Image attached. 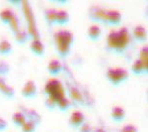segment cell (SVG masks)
<instances>
[{
    "instance_id": "cell-1",
    "label": "cell",
    "mask_w": 148,
    "mask_h": 132,
    "mask_svg": "<svg viewBox=\"0 0 148 132\" xmlns=\"http://www.w3.org/2000/svg\"><path fill=\"white\" fill-rule=\"evenodd\" d=\"M130 42L128 29L121 27L120 30H113L109 33L106 40V47L110 52L123 54L127 49Z\"/></svg>"
},
{
    "instance_id": "cell-2",
    "label": "cell",
    "mask_w": 148,
    "mask_h": 132,
    "mask_svg": "<svg viewBox=\"0 0 148 132\" xmlns=\"http://www.w3.org/2000/svg\"><path fill=\"white\" fill-rule=\"evenodd\" d=\"M56 51L60 58H67L74 42V35L69 30H59L53 36Z\"/></svg>"
},
{
    "instance_id": "cell-3",
    "label": "cell",
    "mask_w": 148,
    "mask_h": 132,
    "mask_svg": "<svg viewBox=\"0 0 148 132\" xmlns=\"http://www.w3.org/2000/svg\"><path fill=\"white\" fill-rule=\"evenodd\" d=\"M45 92L47 97L53 98L57 102L59 99L65 97V88L58 79L51 78L45 85Z\"/></svg>"
},
{
    "instance_id": "cell-4",
    "label": "cell",
    "mask_w": 148,
    "mask_h": 132,
    "mask_svg": "<svg viewBox=\"0 0 148 132\" xmlns=\"http://www.w3.org/2000/svg\"><path fill=\"white\" fill-rule=\"evenodd\" d=\"M106 78L112 85H119L126 81L130 78L127 69L120 68V67H114V68H109L106 72Z\"/></svg>"
},
{
    "instance_id": "cell-5",
    "label": "cell",
    "mask_w": 148,
    "mask_h": 132,
    "mask_svg": "<svg viewBox=\"0 0 148 132\" xmlns=\"http://www.w3.org/2000/svg\"><path fill=\"white\" fill-rule=\"evenodd\" d=\"M121 20H123V15L119 10L108 9L105 12L104 24L111 26H118L121 23Z\"/></svg>"
},
{
    "instance_id": "cell-6",
    "label": "cell",
    "mask_w": 148,
    "mask_h": 132,
    "mask_svg": "<svg viewBox=\"0 0 148 132\" xmlns=\"http://www.w3.org/2000/svg\"><path fill=\"white\" fill-rule=\"evenodd\" d=\"M84 122H86V117L84 113L79 110H75L70 114L68 124L74 129H78Z\"/></svg>"
},
{
    "instance_id": "cell-7",
    "label": "cell",
    "mask_w": 148,
    "mask_h": 132,
    "mask_svg": "<svg viewBox=\"0 0 148 132\" xmlns=\"http://www.w3.org/2000/svg\"><path fill=\"white\" fill-rule=\"evenodd\" d=\"M21 93L25 98H33L37 95L38 93V88L37 85L34 81H28L24 83L22 90H21Z\"/></svg>"
},
{
    "instance_id": "cell-8",
    "label": "cell",
    "mask_w": 148,
    "mask_h": 132,
    "mask_svg": "<svg viewBox=\"0 0 148 132\" xmlns=\"http://www.w3.org/2000/svg\"><path fill=\"white\" fill-rule=\"evenodd\" d=\"M105 12H106V9H103L101 7H91L89 10V18L96 23H104Z\"/></svg>"
},
{
    "instance_id": "cell-9",
    "label": "cell",
    "mask_w": 148,
    "mask_h": 132,
    "mask_svg": "<svg viewBox=\"0 0 148 132\" xmlns=\"http://www.w3.org/2000/svg\"><path fill=\"white\" fill-rule=\"evenodd\" d=\"M131 72L133 75L135 76H141L146 75L148 72V64L143 63L139 59H136L133 61L132 65H131Z\"/></svg>"
},
{
    "instance_id": "cell-10",
    "label": "cell",
    "mask_w": 148,
    "mask_h": 132,
    "mask_svg": "<svg viewBox=\"0 0 148 132\" xmlns=\"http://www.w3.org/2000/svg\"><path fill=\"white\" fill-rule=\"evenodd\" d=\"M125 110L123 107L120 106V105H114V106L112 108L111 111V117L112 120L116 122V123H120V122H123L125 118Z\"/></svg>"
},
{
    "instance_id": "cell-11",
    "label": "cell",
    "mask_w": 148,
    "mask_h": 132,
    "mask_svg": "<svg viewBox=\"0 0 148 132\" xmlns=\"http://www.w3.org/2000/svg\"><path fill=\"white\" fill-rule=\"evenodd\" d=\"M133 38L139 43H144L147 40V30L142 25H136L132 30Z\"/></svg>"
},
{
    "instance_id": "cell-12",
    "label": "cell",
    "mask_w": 148,
    "mask_h": 132,
    "mask_svg": "<svg viewBox=\"0 0 148 132\" xmlns=\"http://www.w3.org/2000/svg\"><path fill=\"white\" fill-rule=\"evenodd\" d=\"M47 69V72H49V75L57 76V75H59V74L61 73L63 67H62V64H61V62L59 61V60L52 59V60H51V61L49 62Z\"/></svg>"
},
{
    "instance_id": "cell-13",
    "label": "cell",
    "mask_w": 148,
    "mask_h": 132,
    "mask_svg": "<svg viewBox=\"0 0 148 132\" xmlns=\"http://www.w3.org/2000/svg\"><path fill=\"white\" fill-rule=\"evenodd\" d=\"M30 49L35 55H37L39 57H42L45 55V52H46V48H45L44 43L40 39L32 40V42L30 44Z\"/></svg>"
},
{
    "instance_id": "cell-14",
    "label": "cell",
    "mask_w": 148,
    "mask_h": 132,
    "mask_svg": "<svg viewBox=\"0 0 148 132\" xmlns=\"http://www.w3.org/2000/svg\"><path fill=\"white\" fill-rule=\"evenodd\" d=\"M87 36L91 41H98L102 36V29L97 24H93L88 28Z\"/></svg>"
},
{
    "instance_id": "cell-15",
    "label": "cell",
    "mask_w": 148,
    "mask_h": 132,
    "mask_svg": "<svg viewBox=\"0 0 148 132\" xmlns=\"http://www.w3.org/2000/svg\"><path fill=\"white\" fill-rule=\"evenodd\" d=\"M69 13L66 10L60 9V10H56V24L59 26H63L66 25L69 22Z\"/></svg>"
},
{
    "instance_id": "cell-16",
    "label": "cell",
    "mask_w": 148,
    "mask_h": 132,
    "mask_svg": "<svg viewBox=\"0 0 148 132\" xmlns=\"http://www.w3.org/2000/svg\"><path fill=\"white\" fill-rule=\"evenodd\" d=\"M15 17H16L15 14L9 8H5L0 11V20H1L2 23L5 24V25H10Z\"/></svg>"
},
{
    "instance_id": "cell-17",
    "label": "cell",
    "mask_w": 148,
    "mask_h": 132,
    "mask_svg": "<svg viewBox=\"0 0 148 132\" xmlns=\"http://www.w3.org/2000/svg\"><path fill=\"white\" fill-rule=\"evenodd\" d=\"M25 115H26V117H27V120L34 122L37 126H39L40 124V122H42V116H40L39 112L35 109H29L25 113Z\"/></svg>"
},
{
    "instance_id": "cell-18",
    "label": "cell",
    "mask_w": 148,
    "mask_h": 132,
    "mask_svg": "<svg viewBox=\"0 0 148 132\" xmlns=\"http://www.w3.org/2000/svg\"><path fill=\"white\" fill-rule=\"evenodd\" d=\"M27 121V117L22 111H16L12 115V122L18 127H22L24 123Z\"/></svg>"
},
{
    "instance_id": "cell-19",
    "label": "cell",
    "mask_w": 148,
    "mask_h": 132,
    "mask_svg": "<svg viewBox=\"0 0 148 132\" xmlns=\"http://www.w3.org/2000/svg\"><path fill=\"white\" fill-rule=\"evenodd\" d=\"M29 38H30V35H29V33L26 30L19 29L17 32H15V40L18 44H25L29 40Z\"/></svg>"
},
{
    "instance_id": "cell-20",
    "label": "cell",
    "mask_w": 148,
    "mask_h": 132,
    "mask_svg": "<svg viewBox=\"0 0 148 132\" xmlns=\"http://www.w3.org/2000/svg\"><path fill=\"white\" fill-rule=\"evenodd\" d=\"M12 51H13V46L9 41H0V55H9L11 54Z\"/></svg>"
},
{
    "instance_id": "cell-21",
    "label": "cell",
    "mask_w": 148,
    "mask_h": 132,
    "mask_svg": "<svg viewBox=\"0 0 148 132\" xmlns=\"http://www.w3.org/2000/svg\"><path fill=\"white\" fill-rule=\"evenodd\" d=\"M71 106H72V101L66 97H62L61 99H59L58 101H57V107H58L61 111H67L68 109L71 108Z\"/></svg>"
},
{
    "instance_id": "cell-22",
    "label": "cell",
    "mask_w": 148,
    "mask_h": 132,
    "mask_svg": "<svg viewBox=\"0 0 148 132\" xmlns=\"http://www.w3.org/2000/svg\"><path fill=\"white\" fill-rule=\"evenodd\" d=\"M0 92H1L6 98L11 99V98H13L14 95H15V88H14L13 86H11V85H5L3 88H0Z\"/></svg>"
},
{
    "instance_id": "cell-23",
    "label": "cell",
    "mask_w": 148,
    "mask_h": 132,
    "mask_svg": "<svg viewBox=\"0 0 148 132\" xmlns=\"http://www.w3.org/2000/svg\"><path fill=\"white\" fill-rule=\"evenodd\" d=\"M46 20L49 23V25H54L56 24V9H47L46 11Z\"/></svg>"
},
{
    "instance_id": "cell-24",
    "label": "cell",
    "mask_w": 148,
    "mask_h": 132,
    "mask_svg": "<svg viewBox=\"0 0 148 132\" xmlns=\"http://www.w3.org/2000/svg\"><path fill=\"white\" fill-rule=\"evenodd\" d=\"M22 129V132H36L37 130V125L34 123V122L27 120L24 123V125L21 127Z\"/></svg>"
},
{
    "instance_id": "cell-25",
    "label": "cell",
    "mask_w": 148,
    "mask_h": 132,
    "mask_svg": "<svg viewBox=\"0 0 148 132\" xmlns=\"http://www.w3.org/2000/svg\"><path fill=\"white\" fill-rule=\"evenodd\" d=\"M10 66L5 61H0V76H5L10 72Z\"/></svg>"
},
{
    "instance_id": "cell-26",
    "label": "cell",
    "mask_w": 148,
    "mask_h": 132,
    "mask_svg": "<svg viewBox=\"0 0 148 132\" xmlns=\"http://www.w3.org/2000/svg\"><path fill=\"white\" fill-rule=\"evenodd\" d=\"M138 59L140 61H142L143 63L145 64H148V49H147V46H143L139 51V58Z\"/></svg>"
},
{
    "instance_id": "cell-27",
    "label": "cell",
    "mask_w": 148,
    "mask_h": 132,
    "mask_svg": "<svg viewBox=\"0 0 148 132\" xmlns=\"http://www.w3.org/2000/svg\"><path fill=\"white\" fill-rule=\"evenodd\" d=\"M45 104H46L47 108H49V110H52V109L56 108V107H57V102L53 99V98H51L49 97H47L46 98V100H45Z\"/></svg>"
},
{
    "instance_id": "cell-28",
    "label": "cell",
    "mask_w": 148,
    "mask_h": 132,
    "mask_svg": "<svg viewBox=\"0 0 148 132\" xmlns=\"http://www.w3.org/2000/svg\"><path fill=\"white\" fill-rule=\"evenodd\" d=\"M70 93H71V97H72L73 100H75V101H79V102L82 101V97H81L79 92H78L74 86H70Z\"/></svg>"
},
{
    "instance_id": "cell-29",
    "label": "cell",
    "mask_w": 148,
    "mask_h": 132,
    "mask_svg": "<svg viewBox=\"0 0 148 132\" xmlns=\"http://www.w3.org/2000/svg\"><path fill=\"white\" fill-rule=\"evenodd\" d=\"M120 132H139L137 126L133 125V124H126V125L121 127Z\"/></svg>"
},
{
    "instance_id": "cell-30",
    "label": "cell",
    "mask_w": 148,
    "mask_h": 132,
    "mask_svg": "<svg viewBox=\"0 0 148 132\" xmlns=\"http://www.w3.org/2000/svg\"><path fill=\"white\" fill-rule=\"evenodd\" d=\"M78 130H79V132H94V129L92 128V126L89 123H87V122H84L78 128Z\"/></svg>"
},
{
    "instance_id": "cell-31",
    "label": "cell",
    "mask_w": 148,
    "mask_h": 132,
    "mask_svg": "<svg viewBox=\"0 0 148 132\" xmlns=\"http://www.w3.org/2000/svg\"><path fill=\"white\" fill-rule=\"evenodd\" d=\"M8 128V122L3 117H0V132H4Z\"/></svg>"
},
{
    "instance_id": "cell-32",
    "label": "cell",
    "mask_w": 148,
    "mask_h": 132,
    "mask_svg": "<svg viewBox=\"0 0 148 132\" xmlns=\"http://www.w3.org/2000/svg\"><path fill=\"white\" fill-rule=\"evenodd\" d=\"M94 132H106L104 130L103 128H101V127H99V128H97V129H95Z\"/></svg>"
}]
</instances>
